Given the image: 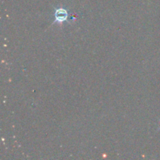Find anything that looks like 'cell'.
Wrapping results in <instances>:
<instances>
[{
  "label": "cell",
  "mask_w": 160,
  "mask_h": 160,
  "mask_svg": "<svg viewBox=\"0 0 160 160\" xmlns=\"http://www.w3.org/2000/svg\"><path fill=\"white\" fill-rule=\"evenodd\" d=\"M67 16H68L67 11L65 9L59 8V9H56V12H55V20L56 22H59V23H62V22L67 20Z\"/></svg>",
  "instance_id": "1"
}]
</instances>
